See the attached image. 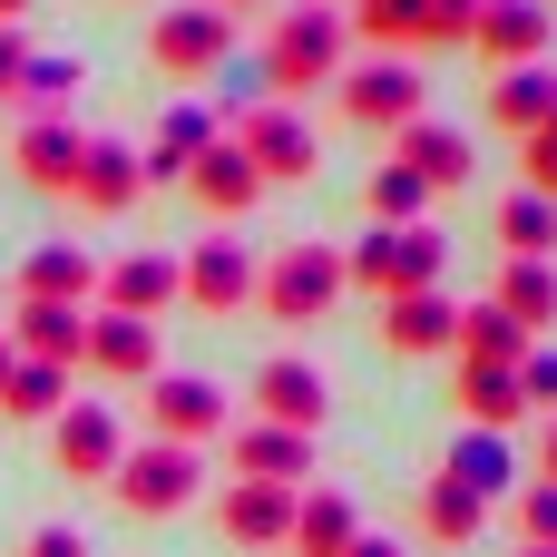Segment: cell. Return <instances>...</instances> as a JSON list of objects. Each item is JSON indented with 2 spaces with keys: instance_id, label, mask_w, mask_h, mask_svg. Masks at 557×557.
<instances>
[{
  "instance_id": "f6af8a7d",
  "label": "cell",
  "mask_w": 557,
  "mask_h": 557,
  "mask_svg": "<svg viewBox=\"0 0 557 557\" xmlns=\"http://www.w3.org/2000/svg\"><path fill=\"white\" fill-rule=\"evenodd\" d=\"M29 10H39V0H0V29H20V20H29Z\"/></svg>"
},
{
  "instance_id": "e575fe53",
  "label": "cell",
  "mask_w": 557,
  "mask_h": 557,
  "mask_svg": "<svg viewBox=\"0 0 557 557\" xmlns=\"http://www.w3.org/2000/svg\"><path fill=\"white\" fill-rule=\"evenodd\" d=\"M499 245H509V255H548V245H557V206L519 186V196L499 206Z\"/></svg>"
},
{
  "instance_id": "d6a6232c",
  "label": "cell",
  "mask_w": 557,
  "mask_h": 557,
  "mask_svg": "<svg viewBox=\"0 0 557 557\" xmlns=\"http://www.w3.org/2000/svg\"><path fill=\"white\" fill-rule=\"evenodd\" d=\"M88 88V69L78 59H29V78H20V108L29 117H69V98Z\"/></svg>"
},
{
  "instance_id": "4dcf8cb0",
  "label": "cell",
  "mask_w": 557,
  "mask_h": 557,
  "mask_svg": "<svg viewBox=\"0 0 557 557\" xmlns=\"http://www.w3.org/2000/svg\"><path fill=\"white\" fill-rule=\"evenodd\" d=\"M421 10H431V0H352L343 29H362L382 59H401V49H421Z\"/></svg>"
},
{
  "instance_id": "9c48e42d",
  "label": "cell",
  "mask_w": 557,
  "mask_h": 557,
  "mask_svg": "<svg viewBox=\"0 0 557 557\" xmlns=\"http://www.w3.org/2000/svg\"><path fill=\"white\" fill-rule=\"evenodd\" d=\"M548 29H557L548 0H490V10L470 20L460 49H480L490 69H529V59H548Z\"/></svg>"
},
{
  "instance_id": "60d3db41",
  "label": "cell",
  "mask_w": 557,
  "mask_h": 557,
  "mask_svg": "<svg viewBox=\"0 0 557 557\" xmlns=\"http://www.w3.org/2000/svg\"><path fill=\"white\" fill-rule=\"evenodd\" d=\"M29 59H39V49H29L20 29H0V98H20V78H29Z\"/></svg>"
},
{
  "instance_id": "5bb4252c",
  "label": "cell",
  "mask_w": 557,
  "mask_h": 557,
  "mask_svg": "<svg viewBox=\"0 0 557 557\" xmlns=\"http://www.w3.org/2000/svg\"><path fill=\"white\" fill-rule=\"evenodd\" d=\"M78 117H29L20 137H10V166H20V186H39V196H69L78 186Z\"/></svg>"
},
{
  "instance_id": "30bf717a",
  "label": "cell",
  "mask_w": 557,
  "mask_h": 557,
  "mask_svg": "<svg viewBox=\"0 0 557 557\" xmlns=\"http://www.w3.org/2000/svg\"><path fill=\"white\" fill-rule=\"evenodd\" d=\"M215 529H225V548L274 557L284 539H294V490H274V480H235V490L215 499Z\"/></svg>"
},
{
  "instance_id": "bcb514c9",
  "label": "cell",
  "mask_w": 557,
  "mask_h": 557,
  "mask_svg": "<svg viewBox=\"0 0 557 557\" xmlns=\"http://www.w3.org/2000/svg\"><path fill=\"white\" fill-rule=\"evenodd\" d=\"M10 362H20V352H10V333H0V392H10Z\"/></svg>"
},
{
  "instance_id": "4316f807",
  "label": "cell",
  "mask_w": 557,
  "mask_h": 557,
  "mask_svg": "<svg viewBox=\"0 0 557 557\" xmlns=\"http://www.w3.org/2000/svg\"><path fill=\"white\" fill-rule=\"evenodd\" d=\"M352 539H362V519H352V499H343V490H313V499L294 490V539H284L294 557H343Z\"/></svg>"
},
{
  "instance_id": "7a4b0ae2",
  "label": "cell",
  "mask_w": 557,
  "mask_h": 557,
  "mask_svg": "<svg viewBox=\"0 0 557 557\" xmlns=\"http://www.w3.org/2000/svg\"><path fill=\"white\" fill-rule=\"evenodd\" d=\"M343 284H362L372 304L431 294V284H441V235H431V225H372V235L343 255Z\"/></svg>"
},
{
  "instance_id": "f35d334b",
  "label": "cell",
  "mask_w": 557,
  "mask_h": 557,
  "mask_svg": "<svg viewBox=\"0 0 557 557\" xmlns=\"http://www.w3.org/2000/svg\"><path fill=\"white\" fill-rule=\"evenodd\" d=\"M490 0H431L421 10V49H450V39H470V20H480Z\"/></svg>"
},
{
  "instance_id": "ba28073f",
  "label": "cell",
  "mask_w": 557,
  "mask_h": 557,
  "mask_svg": "<svg viewBox=\"0 0 557 557\" xmlns=\"http://www.w3.org/2000/svg\"><path fill=\"white\" fill-rule=\"evenodd\" d=\"M147 421H157V441L196 450V441L235 431V401H225V392H215L206 372H157V382H147Z\"/></svg>"
},
{
  "instance_id": "74e56055",
  "label": "cell",
  "mask_w": 557,
  "mask_h": 557,
  "mask_svg": "<svg viewBox=\"0 0 557 557\" xmlns=\"http://www.w3.org/2000/svg\"><path fill=\"white\" fill-rule=\"evenodd\" d=\"M215 137H225V127H215L206 108H166V127H157V147H166V157H196V147H215Z\"/></svg>"
},
{
  "instance_id": "7c38bea8",
  "label": "cell",
  "mask_w": 557,
  "mask_h": 557,
  "mask_svg": "<svg viewBox=\"0 0 557 557\" xmlns=\"http://www.w3.org/2000/svg\"><path fill=\"white\" fill-rule=\"evenodd\" d=\"M49 460H59L69 480H108V470L127 460V441H117V411H108V401H69V411L49 421Z\"/></svg>"
},
{
  "instance_id": "484cf974",
  "label": "cell",
  "mask_w": 557,
  "mask_h": 557,
  "mask_svg": "<svg viewBox=\"0 0 557 557\" xmlns=\"http://www.w3.org/2000/svg\"><path fill=\"white\" fill-rule=\"evenodd\" d=\"M490 117H499L509 137L548 127V117H557V69H548V59H529V69H499V88H490Z\"/></svg>"
},
{
  "instance_id": "6da1fadb",
  "label": "cell",
  "mask_w": 557,
  "mask_h": 557,
  "mask_svg": "<svg viewBox=\"0 0 557 557\" xmlns=\"http://www.w3.org/2000/svg\"><path fill=\"white\" fill-rule=\"evenodd\" d=\"M255 69H264V98H284V108H294L304 88H333V78H343V10H333V0L284 10Z\"/></svg>"
},
{
  "instance_id": "1f68e13d",
  "label": "cell",
  "mask_w": 557,
  "mask_h": 557,
  "mask_svg": "<svg viewBox=\"0 0 557 557\" xmlns=\"http://www.w3.org/2000/svg\"><path fill=\"white\" fill-rule=\"evenodd\" d=\"M59 392H69V372L20 352V362H10V392H0V411H10V421H59V411H69Z\"/></svg>"
},
{
  "instance_id": "7402d4cb",
  "label": "cell",
  "mask_w": 557,
  "mask_h": 557,
  "mask_svg": "<svg viewBox=\"0 0 557 557\" xmlns=\"http://www.w3.org/2000/svg\"><path fill=\"white\" fill-rule=\"evenodd\" d=\"M78 343H88V313L78 304H20V323H10V352L59 362V372H78Z\"/></svg>"
},
{
  "instance_id": "ffe728a7",
  "label": "cell",
  "mask_w": 557,
  "mask_h": 557,
  "mask_svg": "<svg viewBox=\"0 0 557 557\" xmlns=\"http://www.w3.org/2000/svg\"><path fill=\"white\" fill-rule=\"evenodd\" d=\"M255 284H264V274H255L245 245H196V255H186V304H196V313H235V304H255Z\"/></svg>"
},
{
  "instance_id": "e0dca14e",
  "label": "cell",
  "mask_w": 557,
  "mask_h": 557,
  "mask_svg": "<svg viewBox=\"0 0 557 557\" xmlns=\"http://www.w3.org/2000/svg\"><path fill=\"white\" fill-rule=\"evenodd\" d=\"M78 372H108V382H157V323H137V313H88Z\"/></svg>"
},
{
  "instance_id": "b9f144b4",
  "label": "cell",
  "mask_w": 557,
  "mask_h": 557,
  "mask_svg": "<svg viewBox=\"0 0 557 557\" xmlns=\"http://www.w3.org/2000/svg\"><path fill=\"white\" fill-rule=\"evenodd\" d=\"M20 557H88V539H78V529H29Z\"/></svg>"
},
{
  "instance_id": "d6986e66",
  "label": "cell",
  "mask_w": 557,
  "mask_h": 557,
  "mask_svg": "<svg viewBox=\"0 0 557 557\" xmlns=\"http://www.w3.org/2000/svg\"><path fill=\"white\" fill-rule=\"evenodd\" d=\"M20 304H98V255L88 245H39L29 264H20Z\"/></svg>"
},
{
  "instance_id": "5b68a950",
  "label": "cell",
  "mask_w": 557,
  "mask_h": 557,
  "mask_svg": "<svg viewBox=\"0 0 557 557\" xmlns=\"http://www.w3.org/2000/svg\"><path fill=\"white\" fill-rule=\"evenodd\" d=\"M333 88H343V117H352V127H392V137H401L411 117H431V78H421L411 59H362V69H343Z\"/></svg>"
},
{
  "instance_id": "ab89813d",
  "label": "cell",
  "mask_w": 557,
  "mask_h": 557,
  "mask_svg": "<svg viewBox=\"0 0 557 557\" xmlns=\"http://www.w3.org/2000/svg\"><path fill=\"white\" fill-rule=\"evenodd\" d=\"M519 166H529V196H548V206H557V117L519 137Z\"/></svg>"
},
{
  "instance_id": "d590c367",
  "label": "cell",
  "mask_w": 557,
  "mask_h": 557,
  "mask_svg": "<svg viewBox=\"0 0 557 557\" xmlns=\"http://www.w3.org/2000/svg\"><path fill=\"white\" fill-rule=\"evenodd\" d=\"M519 539L529 548H557V490L548 480H519Z\"/></svg>"
},
{
  "instance_id": "603a6c76",
  "label": "cell",
  "mask_w": 557,
  "mask_h": 557,
  "mask_svg": "<svg viewBox=\"0 0 557 557\" xmlns=\"http://www.w3.org/2000/svg\"><path fill=\"white\" fill-rule=\"evenodd\" d=\"M519 333H539L548 343V323H557V264L548 255H509V274H499V294H490Z\"/></svg>"
},
{
  "instance_id": "277c9868",
  "label": "cell",
  "mask_w": 557,
  "mask_h": 557,
  "mask_svg": "<svg viewBox=\"0 0 557 557\" xmlns=\"http://www.w3.org/2000/svg\"><path fill=\"white\" fill-rule=\"evenodd\" d=\"M225 49H235V20L225 10H157V29H147V69L157 78H176V88H196V78H215L225 69Z\"/></svg>"
},
{
  "instance_id": "ee69618b",
  "label": "cell",
  "mask_w": 557,
  "mask_h": 557,
  "mask_svg": "<svg viewBox=\"0 0 557 557\" xmlns=\"http://www.w3.org/2000/svg\"><path fill=\"white\" fill-rule=\"evenodd\" d=\"M343 557H401V548H392V539H352Z\"/></svg>"
},
{
  "instance_id": "44dd1931",
  "label": "cell",
  "mask_w": 557,
  "mask_h": 557,
  "mask_svg": "<svg viewBox=\"0 0 557 557\" xmlns=\"http://www.w3.org/2000/svg\"><path fill=\"white\" fill-rule=\"evenodd\" d=\"M382 343H392V352H450V343H460V304H450L441 284H431V294H392V304H382Z\"/></svg>"
},
{
  "instance_id": "f546056e",
  "label": "cell",
  "mask_w": 557,
  "mask_h": 557,
  "mask_svg": "<svg viewBox=\"0 0 557 557\" xmlns=\"http://www.w3.org/2000/svg\"><path fill=\"white\" fill-rule=\"evenodd\" d=\"M529 343H539V333H519L499 304H470V313H460V343H450V352H460V362H490V372H519V352H529Z\"/></svg>"
},
{
  "instance_id": "83f0119b",
  "label": "cell",
  "mask_w": 557,
  "mask_h": 557,
  "mask_svg": "<svg viewBox=\"0 0 557 557\" xmlns=\"http://www.w3.org/2000/svg\"><path fill=\"white\" fill-rule=\"evenodd\" d=\"M460 421L470 431H519L529 421V401H519V372H490V362H460Z\"/></svg>"
},
{
  "instance_id": "8d00e7d4",
  "label": "cell",
  "mask_w": 557,
  "mask_h": 557,
  "mask_svg": "<svg viewBox=\"0 0 557 557\" xmlns=\"http://www.w3.org/2000/svg\"><path fill=\"white\" fill-rule=\"evenodd\" d=\"M519 401L529 411H557V343H529L519 352Z\"/></svg>"
},
{
  "instance_id": "836d02e7",
  "label": "cell",
  "mask_w": 557,
  "mask_h": 557,
  "mask_svg": "<svg viewBox=\"0 0 557 557\" xmlns=\"http://www.w3.org/2000/svg\"><path fill=\"white\" fill-rule=\"evenodd\" d=\"M362 206H372V225H421V215H431V186H421L411 166H382V176L362 186Z\"/></svg>"
},
{
  "instance_id": "d4e9b609",
  "label": "cell",
  "mask_w": 557,
  "mask_h": 557,
  "mask_svg": "<svg viewBox=\"0 0 557 557\" xmlns=\"http://www.w3.org/2000/svg\"><path fill=\"white\" fill-rule=\"evenodd\" d=\"M441 480H460V490H480V499L519 490V450H509V431H460L450 460H441Z\"/></svg>"
},
{
  "instance_id": "52a82bcc",
  "label": "cell",
  "mask_w": 557,
  "mask_h": 557,
  "mask_svg": "<svg viewBox=\"0 0 557 557\" xmlns=\"http://www.w3.org/2000/svg\"><path fill=\"white\" fill-rule=\"evenodd\" d=\"M196 450H176V441H147V450H127L117 470H108V490H117V509L127 519H176L186 499H196Z\"/></svg>"
},
{
  "instance_id": "8992f818",
  "label": "cell",
  "mask_w": 557,
  "mask_h": 557,
  "mask_svg": "<svg viewBox=\"0 0 557 557\" xmlns=\"http://www.w3.org/2000/svg\"><path fill=\"white\" fill-rule=\"evenodd\" d=\"M255 294H264L274 323H323V313L343 304V245H284Z\"/></svg>"
},
{
  "instance_id": "cb8c5ba5",
  "label": "cell",
  "mask_w": 557,
  "mask_h": 557,
  "mask_svg": "<svg viewBox=\"0 0 557 557\" xmlns=\"http://www.w3.org/2000/svg\"><path fill=\"white\" fill-rule=\"evenodd\" d=\"M304 470H313V441H304V431H274V421L235 431V480H274V490H294Z\"/></svg>"
},
{
  "instance_id": "4fadbf2b",
  "label": "cell",
  "mask_w": 557,
  "mask_h": 557,
  "mask_svg": "<svg viewBox=\"0 0 557 557\" xmlns=\"http://www.w3.org/2000/svg\"><path fill=\"white\" fill-rule=\"evenodd\" d=\"M176 294H186V264H176V255H117V264L98 274V313H137V323H157Z\"/></svg>"
},
{
  "instance_id": "9a60e30c",
  "label": "cell",
  "mask_w": 557,
  "mask_h": 557,
  "mask_svg": "<svg viewBox=\"0 0 557 557\" xmlns=\"http://www.w3.org/2000/svg\"><path fill=\"white\" fill-rule=\"evenodd\" d=\"M88 215H127L137 196H147V166H137V147L127 137H88L78 147V186H69Z\"/></svg>"
},
{
  "instance_id": "3957f363",
  "label": "cell",
  "mask_w": 557,
  "mask_h": 557,
  "mask_svg": "<svg viewBox=\"0 0 557 557\" xmlns=\"http://www.w3.org/2000/svg\"><path fill=\"white\" fill-rule=\"evenodd\" d=\"M225 137L245 147V166H255L264 186H284V176H313V166H323V137H313V117H304V108H284V98H264V108L225 117Z\"/></svg>"
},
{
  "instance_id": "c3c4849f",
  "label": "cell",
  "mask_w": 557,
  "mask_h": 557,
  "mask_svg": "<svg viewBox=\"0 0 557 557\" xmlns=\"http://www.w3.org/2000/svg\"><path fill=\"white\" fill-rule=\"evenodd\" d=\"M519 557H557V548H519Z\"/></svg>"
},
{
  "instance_id": "7dc6e473",
  "label": "cell",
  "mask_w": 557,
  "mask_h": 557,
  "mask_svg": "<svg viewBox=\"0 0 557 557\" xmlns=\"http://www.w3.org/2000/svg\"><path fill=\"white\" fill-rule=\"evenodd\" d=\"M206 10H225V20H235V10H264V0H206Z\"/></svg>"
},
{
  "instance_id": "f1b7e54d",
  "label": "cell",
  "mask_w": 557,
  "mask_h": 557,
  "mask_svg": "<svg viewBox=\"0 0 557 557\" xmlns=\"http://www.w3.org/2000/svg\"><path fill=\"white\" fill-rule=\"evenodd\" d=\"M480 529H490V499L431 470V490H421V539H441V548H470Z\"/></svg>"
},
{
  "instance_id": "7bdbcfd3",
  "label": "cell",
  "mask_w": 557,
  "mask_h": 557,
  "mask_svg": "<svg viewBox=\"0 0 557 557\" xmlns=\"http://www.w3.org/2000/svg\"><path fill=\"white\" fill-rule=\"evenodd\" d=\"M539 480L557 490V411H548V450H539Z\"/></svg>"
},
{
  "instance_id": "2e32d148",
  "label": "cell",
  "mask_w": 557,
  "mask_h": 557,
  "mask_svg": "<svg viewBox=\"0 0 557 557\" xmlns=\"http://www.w3.org/2000/svg\"><path fill=\"white\" fill-rule=\"evenodd\" d=\"M186 196H196L215 225H235V215L264 196V176L245 166V147H235V137H215V147H196V157H186Z\"/></svg>"
},
{
  "instance_id": "ac0fdd59",
  "label": "cell",
  "mask_w": 557,
  "mask_h": 557,
  "mask_svg": "<svg viewBox=\"0 0 557 557\" xmlns=\"http://www.w3.org/2000/svg\"><path fill=\"white\" fill-rule=\"evenodd\" d=\"M392 166H411L431 196H450V186H470V127H441V117H411L401 137H392Z\"/></svg>"
},
{
  "instance_id": "8fae6325",
  "label": "cell",
  "mask_w": 557,
  "mask_h": 557,
  "mask_svg": "<svg viewBox=\"0 0 557 557\" xmlns=\"http://www.w3.org/2000/svg\"><path fill=\"white\" fill-rule=\"evenodd\" d=\"M255 411L274 421V431H323V411H333V392H323V372L304 362V352H274L264 372H255Z\"/></svg>"
}]
</instances>
